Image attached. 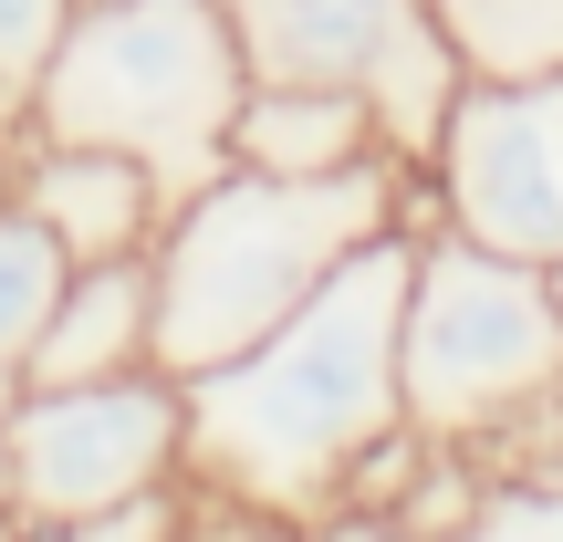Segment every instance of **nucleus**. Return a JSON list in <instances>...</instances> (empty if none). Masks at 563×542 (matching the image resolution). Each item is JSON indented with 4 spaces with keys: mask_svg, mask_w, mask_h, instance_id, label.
Returning <instances> with one entry per match:
<instances>
[{
    "mask_svg": "<svg viewBox=\"0 0 563 542\" xmlns=\"http://www.w3.org/2000/svg\"><path fill=\"white\" fill-rule=\"evenodd\" d=\"M407 262H418V230H376L262 344H241L230 365L178 376L188 386V449H178L188 532L199 522L313 532L334 511L344 469L386 428H407V386H397Z\"/></svg>",
    "mask_w": 563,
    "mask_h": 542,
    "instance_id": "nucleus-1",
    "label": "nucleus"
},
{
    "mask_svg": "<svg viewBox=\"0 0 563 542\" xmlns=\"http://www.w3.org/2000/svg\"><path fill=\"white\" fill-rule=\"evenodd\" d=\"M418 167L365 157L344 178H262V167H220L209 188H188L157 220V365L199 376L230 365L241 344H262L292 302L323 292V272L344 251H365L376 230H407Z\"/></svg>",
    "mask_w": 563,
    "mask_h": 542,
    "instance_id": "nucleus-2",
    "label": "nucleus"
},
{
    "mask_svg": "<svg viewBox=\"0 0 563 542\" xmlns=\"http://www.w3.org/2000/svg\"><path fill=\"white\" fill-rule=\"evenodd\" d=\"M241 95H251V63L220 0H84L63 53L42 63L32 104H21V136L115 146L178 209L188 188L230 167Z\"/></svg>",
    "mask_w": 563,
    "mask_h": 542,
    "instance_id": "nucleus-3",
    "label": "nucleus"
},
{
    "mask_svg": "<svg viewBox=\"0 0 563 542\" xmlns=\"http://www.w3.org/2000/svg\"><path fill=\"white\" fill-rule=\"evenodd\" d=\"M397 386H407V428L418 439L481 460L522 407H543L563 386V292H553V272L428 220L418 262H407Z\"/></svg>",
    "mask_w": 563,
    "mask_h": 542,
    "instance_id": "nucleus-4",
    "label": "nucleus"
},
{
    "mask_svg": "<svg viewBox=\"0 0 563 542\" xmlns=\"http://www.w3.org/2000/svg\"><path fill=\"white\" fill-rule=\"evenodd\" d=\"M178 449H188V386L167 365H125V376H84V386H21L11 428H0L11 532H42V542L104 532L125 501L178 480Z\"/></svg>",
    "mask_w": 563,
    "mask_h": 542,
    "instance_id": "nucleus-5",
    "label": "nucleus"
},
{
    "mask_svg": "<svg viewBox=\"0 0 563 542\" xmlns=\"http://www.w3.org/2000/svg\"><path fill=\"white\" fill-rule=\"evenodd\" d=\"M428 199L449 230L553 272L563 262V74H470L439 157H428Z\"/></svg>",
    "mask_w": 563,
    "mask_h": 542,
    "instance_id": "nucleus-6",
    "label": "nucleus"
},
{
    "mask_svg": "<svg viewBox=\"0 0 563 542\" xmlns=\"http://www.w3.org/2000/svg\"><path fill=\"white\" fill-rule=\"evenodd\" d=\"M11 199L53 230L74 262H125V251H157L167 188L146 178L115 146H74V136H21L11 125Z\"/></svg>",
    "mask_w": 563,
    "mask_h": 542,
    "instance_id": "nucleus-7",
    "label": "nucleus"
},
{
    "mask_svg": "<svg viewBox=\"0 0 563 542\" xmlns=\"http://www.w3.org/2000/svg\"><path fill=\"white\" fill-rule=\"evenodd\" d=\"M251 84H365L428 0H220Z\"/></svg>",
    "mask_w": 563,
    "mask_h": 542,
    "instance_id": "nucleus-8",
    "label": "nucleus"
},
{
    "mask_svg": "<svg viewBox=\"0 0 563 542\" xmlns=\"http://www.w3.org/2000/svg\"><path fill=\"white\" fill-rule=\"evenodd\" d=\"M125 365H157V262L146 251L74 262L53 323L21 355V386H84V376H125Z\"/></svg>",
    "mask_w": 563,
    "mask_h": 542,
    "instance_id": "nucleus-9",
    "label": "nucleus"
},
{
    "mask_svg": "<svg viewBox=\"0 0 563 542\" xmlns=\"http://www.w3.org/2000/svg\"><path fill=\"white\" fill-rule=\"evenodd\" d=\"M365 157L386 146L355 84H251L230 115V167H262V178H344Z\"/></svg>",
    "mask_w": 563,
    "mask_h": 542,
    "instance_id": "nucleus-10",
    "label": "nucleus"
},
{
    "mask_svg": "<svg viewBox=\"0 0 563 542\" xmlns=\"http://www.w3.org/2000/svg\"><path fill=\"white\" fill-rule=\"evenodd\" d=\"M365 95V115H376V146L397 167H428L439 157V136H449V104L470 95V63H460V42H449V21L439 11H418L397 42H386V63L355 84Z\"/></svg>",
    "mask_w": 563,
    "mask_h": 542,
    "instance_id": "nucleus-11",
    "label": "nucleus"
},
{
    "mask_svg": "<svg viewBox=\"0 0 563 542\" xmlns=\"http://www.w3.org/2000/svg\"><path fill=\"white\" fill-rule=\"evenodd\" d=\"M63 281H74V251L21 199H0V365H11V376H21V355H32V334L53 323Z\"/></svg>",
    "mask_w": 563,
    "mask_h": 542,
    "instance_id": "nucleus-12",
    "label": "nucleus"
},
{
    "mask_svg": "<svg viewBox=\"0 0 563 542\" xmlns=\"http://www.w3.org/2000/svg\"><path fill=\"white\" fill-rule=\"evenodd\" d=\"M470 74H563V0H428Z\"/></svg>",
    "mask_w": 563,
    "mask_h": 542,
    "instance_id": "nucleus-13",
    "label": "nucleus"
},
{
    "mask_svg": "<svg viewBox=\"0 0 563 542\" xmlns=\"http://www.w3.org/2000/svg\"><path fill=\"white\" fill-rule=\"evenodd\" d=\"M470 542H563V469H481Z\"/></svg>",
    "mask_w": 563,
    "mask_h": 542,
    "instance_id": "nucleus-14",
    "label": "nucleus"
},
{
    "mask_svg": "<svg viewBox=\"0 0 563 542\" xmlns=\"http://www.w3.org/2000/svg\"><path fill=\"white\" fill-rule=\"evenodd\" d=\"M84 0H0V115L21 125V104H32L42 63L63 53V32H74Z\"/></svg>",
    "mask_w": 563,
    "mask_h": 542,
    "instance_id": "nucleus-15",
    "label": "nucleus"
},
{
    "mask_svg": "<svg viewBox=\"0 0 563 542\" xmlns=\"http://www.w3.org/2000/svg\"><path fill=\"white\" fill-rule=\"evenodd\" d=\"M11 397H21V376H11V365H0V428H11Z\"/></svg>",
    "mask_w": 563,
    "mask_h": 542,
    "instance_id": "nucleus-16",
    "label": "nucleus"
},
{
    "mask_svg": "<svg viewBox=\"0 0 563 542\" xmlns=\"http://www.w3.org/2000/svg\"><path fill=\"white\" fill-rule=\"evenodd\" d=\"M0 532H11V469H0Z\"/></svg>",
    "mask_w": 563,
    "mask_h": 542,
    "instance_id": "nucleus-17",
    "label": "nucleus"
},
{
    "mask_svg": "<svg viewBox=\"0 0 563 542\" xmlns=\"http://www.w3.org/2000/svg\"><path fill=\"white\" fill-rule=\"evenodd\" d=\"M553 292H563V262H553Z\"/></svg>",
    "mask_w": 563,
    "mask_h": 542,
    "instance_id": "nucleus-18",
    "label": "nucleus"
},
{
    "mask_svg": "<svg viewBox=\"0 0 563 542\" xmlns=\"http://www.w3.org/2000/svg\"><path fill=\"white\" fill-rule=\"evenodd\" d=\"M0 125H11V115H0Z\"/></svg>",
    "mask_w": 563,
    "mask_h": 542,
    "instance_id": "nucleus-19",
    "label": "nucleus"
}]
</instances>
